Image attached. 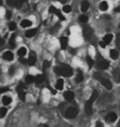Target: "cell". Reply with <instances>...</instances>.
Returning a JSON list of instances; mask_svg holds the SVG:
<instances>
[{
	"instance_id": "10",
	"label": "cell",
	"mask_w": 120,
	"mask_h": 127,
	"mask_svg": "<svg viewBox=\"0 0 120 127\" xmlns=\"http://www.w3.org/2000/svg\"><path fill=\"white\" fill-rule=\"evenodd\" d=\"M63 96H64L66 100H67V101H71V100H72L73 99H74V93L72 91H67L64 93Z\"/></svg>"
},
{
	"instance_id": "24",
	"label": "cell",
	"mask_w": 120,
	"mask_h": 127,
	"mask_svg": "<svg viewBox=\"0 0 120 127\" xmlns=\"http://www.w3.org/2000/svg\"><path fill=\"white\" fill-rule=\"evenodd\" d=\"M83 80H84V77H83L82 73L81 72H79L77 76V77H76V81L77 82V83H81L82 81H83Z\"/></svg>"
},
{
	"instance_id": "11",
	"label": "cell",
	"mask_w": 120,
	"mask_h": 127,
	"mask_svg": "<svg viewBox=\"0 0 120 127\" xmlns=\"http://www.w3.org/2000/svg\"><path fill=\"white\" fill-rule=\"evenodd\" d=\"M97 97H98L97 91H96V90H94V91H93V93H92V94H91V96H90V99L87 100V102H88L89 103H90V104H93V103L96 101V99H97Z\"/></svg>"
},
{
	"instance_id": "28",
	"label": "cell",
	"mask_w": 120,
	"mask_h": 127,
	"mask_svg": "<svg viewBox=\"0 0 120 127\" xmlns=\"http://www.w3.org/2000/svg\"><path fill=\"white\" fill-rule=\"evenodd\" d=\"M7 108L2 107V108L0 109V118H3V117L5 116V115L7 114Z\"/></svg>"
},
{
	"instance_id": "36",
	"label": "cell",
	"mask_w": 120,
	"mask_h": 127,
	"mask_svg": "<svg viewBox=\"0 0 120 127\" xmlns=\"http://www.w3.org/2000/svg\"><path fill=\"white\" fill-rule=\"evenodd\" d=\"M59 29V24H57V25H55L54 27H52L51 28V30H50V33H56V32L58 31V30Z\"/></svg>"
},
{
	"instance_id": "15",
	"label": "cell",
	"mask_w": 120,
	"mask_h": 127,
	"mask_svg": "<svg viewBox=\"0 0 120 127\" xmlns=\"http://www.w3.org/2000/svg\"><path fill=\"white\" fill-rule=\"evenodd\" d=\"M109 54H110V57H111L112 59H114V60H116V59L119 57V52L117 51V50H115V49H112V50H110V53H109Z\"/></svg>"
},
{
	"instance_id": "49",
	"label": "cell",
	"mask_w": 120,
	"mask_h": 127,
	"mask_svg": "<svg viewBox=\"0 0 120 127\" xmlns=\"http://www.w3.org/2000/svg\"><path fill=\"white\" fill-rule=\"evenodd\" d=\"M58 1L61 2L62 3H66V0H58Z\"/></svg>"
},
{
	"instance_id": "7",
	"label": "cell",
	"mask_w": 120,
	"mask_h": 127,
	"mask_svg": "<svg viewBox=\"0 0 120 127\" xmlns=\"http://www.w3.org/2000/svg\"><path fill=\"white\" fill-rule=\"evenodd\" d=\"M100 83L102 84V85L104 86V87H105L107 89H111L112 88V84L111 82L109 81V80H107V79H104V78H102L101 80H100Z\"/></svg>"
},
{
	"instance_id": "4",
	"label": "cell",
	"mask_w": 120,
	"mask_h": 127,
	"mask_svg": "<svg viewBox=\"0 0 120 127\" xmlns=\"http://www.w3.org/2000/svg\"><path fill=\"white\" fill-rule=\"evenodd\" d=\"M49 13H54V14H56L58 16V17L60 19V20H62V21H63L64 20V17L62 15V13L60 12L59 9H57L55 7H54V6H51V7H49Z\"/></svg>"
},
{
	"instance_id": "45",
	"label": "cell",
	"mask_w": 120,
	"mask_h": 127,
	"mask_svg": "<svg viewBox=\"0 0 120 127\" xmlns=\"http://www.w3.org/2000/svg\"><path fill=\"white\" fill-rule=\"evenodd\" d=\"M100 47H102V48H105L107 44H106L103 41V40H102V41L100 42Z\"/></svg>"
},
{
	"instance_id": "32",
	"label": "cell",
	"mask_w": 120,
	"mask_h": 127,
	"mask_svg": "<svg viewBox=\"0 0 120 127\" xmlns=\"http://www.w3.org/2000/svg\"><path fill=\"white\" fill-rule=\"evenodd\" d=\"M18 93V97L19 99L21 100H22V101H25V99H26V94H25L24 91H19L17 92Z\"/></svg>"
},
{
	"instance_id": "52",
	"label": "cell",
	"mask_w": 120,
	"mask_h": 127,
	"mask_svg": "<svg viewBox=\"0 0 120 127\" xmlns=\"http://www.w3.org/2000/svg\"><path fill=\"white\" fill-rule=\"evenodd\" d=\"M32 1H34V0H32Z\"/></svg>"
},
{
	"instance_id": "23",
	"label": "cell",
	"mask_w": 120,
	"mask_h": 127,
	"mask_svg": "<svg viewBox=\"0 0 120 127\" xmlns=\"http://www.w3.org/2000/svg\"><path fill=\"white\" fill-rule=\"evenodd\" d=\"M3 103L4 105H8V104H10L11 103V102H12V99L10 97H7V96H4V97L3 98Z\"/></svg>"
},
{
	"instance_id": "31",
	"label": "cell",
	"mask_w": 120,
	"mask_h": 127,
	"mask_svg": "<svg viewBox=\"0 0 120 127\" xmlns=\"http://www.w3.org/2000/svg\"><path fill=\"white\" fill-rule=\"evenodd\" d=\"M79 21L82 23L87 22H88V17L86 16V15H82V16H80V17H79Z\"/></svg>"
},
{
	"instance_id": "37",
	"label": "cell",
	"mask_w": 120,
	"mask_h": 127,
	"mask_svg": "<svg viewBox=\"0 0 120 127\" xmlns=\"http://www.w3.org/2000/svg\"><path fill=\"white\" fill-rule=\"evenodd\" d=\"M49 66H50V63H49V61H44V62H43V70L45 71L47 68H49Z\"/></svg>"
},
{
	"instance_id": "34",
	"label": "cell",
	"mask_w": 120,
	"mask_h": 127,
	"mask_svg": "<svg viewBox=\"0 0 120 127\" xmlns=\"http://www.w3.org/2000/svg\"><path fill=\"white\" fill-rule=\"evenodd\" d=\"M116 46L120 50V33L117 34V37H116Z\"/></svg>"
},
{
	"instance_id": "5",
	"label": "cell",
	"mask_w": 120,
	"mask_h": 127,
	"mask_svg": "<svg viewBox=\"0 0 120 127\" xmlns=\"http://www.w3.org/2000/svg\"><path fill=\"white\" fill-rule=\"evenodd\" d=\"M98 66H99V68H100L101 70H106V69L109 68V62L105 60H100L98 61Z\"/></svg>"
},
{
	"instance_id": "51",
	"label": "cell",
	"mask_w": 120,
	"mask_h": 127,
	"mask_svg": "<svg viewBox=\"0 0 120 127\" xmlns=\"http://www.w3.org/2000/svg\"><path fill=\"white\" fill-rule=\"evenodd\" d=\"M70 127H72V126H70Z\"/></svg>"
},
{
	"instance_id": "20",
	"label": "cell",
	"mask_w": 120,
	"mask_h": 127,
	"mask_svg": "<svg viewBox=\"0 0 120 127\" xmlns=\"http://www.w3.org/2000/svg\"><path fill=\"white\" fill-rule=\"evenodd\" d=\"M44 78L42 75H38V76H36V77H35V82H36V84H41L44 81Z\"/></svg>"
},
{
	"instance_id": "42",
	"label": "cell",
	"mask_w": 120,
	"mask_h": 127,
	"mask_svg": "<svg viewBox=\"0 0 120 127\" xmlns=\"http://www.w3.org/2000/svg\"><path fill=\"white\" fill-rule=\"evenodd\" d=\"M94 77L96 79V80H101L102 77H101V75L100 74V73H96V74L94 75Z\"/></svg>"
},
{
	"instance_id": "33",
	"label": "cell",
	"mask_w": 120,
	"mask_h": 127,
	"mask_svg": "<svg viewBox=\"0 0 120 127\" xmlns=\"http://www.w3.org/2000/svg\"><path fill=\"white\" fill-rule=\"evenodd\" d=\"M63 11H64V12H66V13H69V12H71V11H72V7H71V6H69V5H65V6H63Z\"/></svg>"
},
{
	"instance_id": "21",
	"label": "cell",
	"mask_w": 120,
	"mask_h": 127,
	"mask_svg": "<svg viewBox=\"0 0 120 127\" xmlns=\"http://www.w3.org/2000/svg\"><path fill=\"white\" fill-rule=\"evenodd\" d=\"M108 7H109V5H108L107 2H105V1L102 2L100 4V9L101 11H106L108 9Z\"/></svg>"
},
{
	"instance_id": "38",
	"label": "cell",
	"mask_w": 120,
	"mask_h": 127,
	"mask_svg": "<svg viewBox=\"0 0 120 127\" xmlns=\"http://www.w3.org/2000/svg\"><path fill=\"white\" fill-rule=\"evenodd\" d=\"M16 1L17 0H7V3L10 7H15L16 6Z\"/></svg>"
},
{
	"instance_id": "17",
	"label": "cell",
	"mask_w": 120,
	"mask_h": 127,
	"mask_svg": "<svg viewBox=\"0 0 120 127\" xmlns=\"http://www.w3.org/2000/svg\"><path fill=\"white\" fill-rule=\"evenodd\" d=\"M89 7H90V4H89V3L87 1H83L82 3V5H81V9H82V11L83 12H85V11H86L88 10Z\"/></svg>"
},
{
	"instance_id": "1",
	"label": "cell",
	"mask_w": 120,
	"mask_h": 127,
	"mask_svg": "<svg viewBox=\"0 0 120 127\" xmlns=\"http://www.w3.org/2000/svg\"><path fill=\"white\" fill-rule=\"evenodd\" d=\"M54 71L57 75H61V76H66V77H70L71 76H72V69L71 68V66H69L68 65L63 64L59 67H55Z\"/></svg>"
},
{
	"instance_id": "44",
	"label": "cell",
	"mask_w": 120,
	"mask_h": 127,
	"mask_svg": "<svg viewBox=\"0 0 120 127\" xmlns=\"http://www.w3.org/2000/svg\"><path fill=\"white\" fill-rule=\"evenodd\" d=\"M14 72H15V68L13 66H12L10 68V70H9V74H10L11 76H12V75L14 74Z\"/></svg>"
},
{
	"instance_id": "19",
	"label": "cell",
	"mask_w": 120,
	"mask_h": 127,
	"mask_svg": "<svg viewBox=\"0 0 120 127\" xmlns=\"http://www.w3.org/2000/svg\"><path fill=\"white\" fill-rule=\"evenodd\" d=\"M55 87L57 89L59 90H62L63 88V80H62V79H59L57 81V83H56V85Z\"/></svg>"
},
{
	"instance_id": "14",
	"label": "cell",
	"mask_w": 120,
	"mask_h": 127,
	"mask_svg": "<svg viewBox=\"0 0 120 127\" xmlns=\"http://www.w3.org/2000/svg\"><path fill=\"white\" fill-rule=\"evenodd\" d=\"M117 118H118V116H117V114L114 112H110L108 114V116H107V119L111 122L115 121L117 120Z\"/></svg>"
},
{
	"instance_id": "12",
	"label": "cell",
	"mask_w": 120,
	"mask_h": 127,
	"mask_svg": "<svg viewBox=\"0 0 120 127\" xmlns=\"http://www.w3.org/2000/svg\"><path fill=\"white\" fill-rule=\"evenodd\" d=\"M67 41H68V39H67V37L60 38V44H61L62 49H66V48H67Z\"/></svg>"
},
{
	"instance_id": "35",
	"label": "cell",
	"mask_w": 120,
	"mask_h": 127,
	"mask_svg": "<svg viewBox=\"0 0 120 127\" xmlns=\"http://www.w3.org/2000/svg\"><path fill=\"white\" fill-rule=\"evenodd\" d=\"M25 88H26V86L24 85V84L20 83V84H18V85H17V92H19V91H23Z\"/></svg>"
},
{
	"instance_id": "41",
	"label": "cell",
	"mask_w": 120,
	"mask_h": 127,
	"mask_svg": "<svg viewBox=\"0 0 120 127\" xmlns=\"http://www.w3.org/2000/svg\"><path fill=\"white\" fill-rule=\"evenodd\" d=\"M19 61L22 64H26V62H28V61H26V58H24L23 57H19Z\"/></svg>"
},
{
	"instance_id": "8",
	"label": "cell",
	"mask_w": 120,
	"mask_h": 127,
	"mask_svg": "<svg viewBox=\"0 0 120 127\" xmlns=\"http://www.w3.org/2000/svg\"><path fill=\"white\" fill-rule=\"evenodd\" d=\"M85 112L87 115L92 114V104L89 103L87 101L85 103Z\"/></svg>"
},
{
	"instance_id": "9",
	"label": "cell",
	"mask_w": 120,
	"mask_h": 127,
	"mask_svg": "<svg viewBox=\"0 0 120 127\" xmlns=\"http://www.w3.org/2000/svg\"><path fill=\"white\" fill-rule=\"evenodd\" d=\"M3 59H5L7 61H12L13 59V53L10 51H7L3 53Z\"/></svg>"
},
{
	"instance_id": "48",
	"label": "cell",
	"mask_w": 120,
	"mask_h": 127,
	"mask_svg": "<svg viewBox=\"0 0 120 127\" xmlns=\"http://www.w3.org/2000/svg\"><path fill=\"white\" fill-rule=\"evenodd\" d=\"M114 11H116V12H119L120 13V7H117L116 8L114 9Z\"/></svg>"
},
{
	"instance_id": "30",
	"label": "cell",
	"mask_w": 120,
	"mask_h": 127,
	"mask_svg": "<svg viewBox=\"0 0 120 127\" xmlns=\"http://www.w3.org/2000/svg\"><path fill=\"white\" fill-rule=\"evenodd\" d=\"M33 81H35V77L32 76H27L26 77V84H30Z\"/></svg>"
},
{
	"instance_id": "22",
	"label": "cell",
	"mask_w": 120,
	"mask_h": 127,
	"mask_svg": "<svg viewBox=\"0 0 120 127\" xmlns=\"http://www.w3.org/2000/svg\"><path fill=\"white\" fill-rule=\"evenodd\" d=\"M26 49L24 47L20 48V49L17 51V54H18L19 57H23L24 55H26Z\"/></svg>"
},
{
	"instance_id": "3",
	"label": "cell",
	"mask_w": 120,
	"mask_h": 127,
	"mask_svg": "<svg viewBox=\"0 0 120 127\" xmlns=\"http://www.w3.org/2000/svg\"><path fill=\"white\" fill-rule=\"evenodd\" d=\"M93 35V30L90 26H85L83 28V36H84L85 39L90 40L92 38Z\"/></svg>"
},
{
	"instance_id": "26",
	"label": "cell",
	"mask_w": 120,
	"mask_h": 127,
	"mask_svg": "<svg viewBox=\"0 0 120 127\" xmlns=\"http://www.w3.org/2000/svg\"><path fill=\"white\" fill-rule=\"evenodd\" d=\"M26 0H17L16 1V6H15V7H16L17 8L20 9L21 7H22L23 3H26Z\"/></svg>"
},
{
	"instance_id": "39",
	"label": "cell",
	"mask_w": 120,
	"mask_h": 127,
	"mask_svg": "<svg viewBox=\"0 0 120 127\" xmlns=\"http://www.w3.org/2000/svg\"><path fill=\"white\" fill-rule=\"evenodd\" d=\"M86 61H87V63H88V65H89V67H91L93 66V64H94V61H93V60L91 58H90V57H86Z\"/></svg>"
},
{
	"instance_id": "47",
	"label": "cell",
	"mask_w": 120,
	"mask_h": 127,
	"mask_svg": "<svg viewBox=\"0 0 120 127\" xmlns=\"http://www.w3.org/2000/svg\"><path fill=\"white\" fill-rule=\"evenodd\" d=\"M96 127H103V124L101 122H97L96 123Z\"/></svg>"
},
{
	"instance_id": "25",
	"label": "cell",
	"mask_w": 120,
	"mask_h": 127,
	"mask_svg": "<svg viewBox=\"0 0 120 127\" xmlns=\"http://www.w3.org/2000/svg\"><path fill=\"white\" fill-rule=\"evenodd\" d=\"M112 100V96L109 95V94H105L103 98H102V101L104 103H108V102H110Z\"/></svg>"
},
{
	"instance_id": "16",
	"label": "cell",
	"mask_w": 120,
	"mask_h": 127,
	"mask_svg": "<svg viewBox=\"0 0 120 127\" xmlns=\"http://www.w3.org/2000/svg\"><path fill=\"white\" fill-rule=\"evenodd\" d=\"M112 39H113V34H106V35L103 38V41L106 44H109L110 42L112 41Z\"/></svg>"
},
{
	"instance_id": "6",
	"label": "cell",
	"mask_w": 120,
	"mask_h": 127,
	"mask_svg": "<svg viewBox=\"0 0 120 127\" xmlns=\"http://www.w3.org/2000/svg\"><path fill=\"white\" fill-rule=\"evenodd\" d=\"M36 61V55L34 52H30V55H29V59H28V64L30 66H34L35 63Z\"/></svg>"
},
{
	"instance_id": "2",
	"label": "cell",
	"mask_w": 120,
	"mask_h": 127,
	"mask_svg": "<svg viewBox=\"0 0 120 127\" xmlns=\"http://www.w3.org/2000/svg\"><path fill=\"white\" fill-rule=\"evenodd\" d=\"M77 110L75 107H72L67 108L65 113V116L67 119H73L74 117L77 116Z\"/></svg>"
},
{
	"instance_id": "27",
	"label": "cell",
	"mask_w": 120,
	"mask_h": 127,
	"mask_svg": "<svg viewBox=\"0 0 120 127\" xmlns=\"http://www.w3.org/2000/svg\"><path fill=\"white\" fill-rule=\"evenodd\" d=\"M9 44H10L12 48H14L16 46V44H15V34H12L10 39H9Z\"/></svg>"
},
{
	"instance_id": "43",
	"label": "cell",
	"mask_w": 120,
	"mask_h": 127,
	"mask_svg": "<svg viewBox=\"0 0 120 127\" xmlns=\"http://www.w3.org/2000/svg\"><path fill=\"white\" fill-rule=\"evenodd\" d=\"M11 17H12V12L10 11H7V12H6V18L10 19Z\"/></svg>"
},
{
	"instance_id": "29",
	"label": "cell",
	"mask_w": 120,
	"mask_h": 127,
	"mask_svg": "<svg viewBox=\"0 0 120 127\" xmlns=\"http://www.w3.org/2000/svg\"><path fill=\"white\" fill-rule=\"evenodd\" d=\"M114 77L116 80L120 83V69H117L114 72Z\"/></svg>"
},
{
	"instance_id": "46",
	"label": "cell",
	"mask_w": 120,
	"mask_h": 127,
	"mask_svg": "<svg viewBox=\"0 0 120 127\" xmlns=\"http://www.w3.org/2000/svg\"><path fill=\"white\" fill-rule=\"evenodd\" d=\"M7 91H8V88H2L1 90H0V92H1L2 94L5 93V92H7Z\"/></svg>"
},
{
	"instance_id": "50",
	"label": "cell",
	"mask_w": 120,
	"mask_h": 127,
	"mask_svg": "<svg viewBox=\"0 0 120 127\" xmlns=\"http://www.w3.org/2000/svg\"><path fill=\"white\" fill-rule=\"evenodd\" d=\"M44 127H49V126H48V125H46V124H45V125H44Z\"/></svg>"
},
{
	"instance_id": "13",
	"label": "cell",
	"mask_w": 120,
	"mask_h": 127,
	"mask_svg": "<svg viewBox=\"0 0 120 127\" xmlns=\"http://www.w3.org/2000/svg\"><path fill=\"white\" fill-rule=\"evenodd\" d=\"M36 32H37V30H36V29H31V30H27V31L25 33V35L27 38H31L34 35H36Z\"/></svg>"
},
{
	"instance_id": "18",
	"label": "cell",
	"mask_w": 120,
	"mask_h": 127,
	"mask_svg": "<svg viewBox=\"0 0 120 127\" xmlns=\"http://www.w3.org/2000/svg\"><path fill=\"white\" fill-rule=\"evenodd\" d=\"M32 25V22H30V20H23L22 22H21V26L23 28H26V27H30Z\"/></svg>"
},
{
	"instance_id": "40",
	"label": "cell",
	"mask_w": 120,
	"mask_h": 127,
	"mask_svg": "<svg viewBox=\"0 0 120 127\" xmlns=\"http://www.w3.org/2000/svg\"><path fill=\"white\" fill-rule=\"evenodd\" d=\"M16 28H17V25L15 22H11L9 24V30H16Z\"/></svg>"
}]
</instances>
